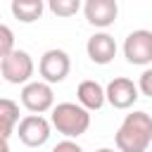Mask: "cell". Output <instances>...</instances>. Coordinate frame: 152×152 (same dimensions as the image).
I'll use <instances>...</instances> for the list:
<instances>
[{"label": "cell", "mask_w": 152, "mask_h": 152, "mask_svg": "<svg viewBox=\"0 0 152 152\" xmlns=\"http://www.w3.org/2000/svg\"><path fill=\"white\" fill-rule=\"evenodd\" d=\"M114 140L119 152H147L152 142V116L147 112L126 114Z\"/></svg>", "instance_id": "cell-1"}, {"label": "cell", "mask_w": 152, "mask_h": 152, "mask_svg": "<svg viewBox=\"0 0 152 152\" xmlns=\"http://www.w3.org/2000/svg\"><path fill=\"white\" fill-rule=\"evenodd\" d=\"M50 124L62 133L66 140L83 135L90 128V112L81 107L78 102H59L50 112Z\"/></svg>", "instance_id": "cell-2"}, {"label": "cell", "mask_w": 152, "mask_h": 152, "mask_svg": "<svg viewBox=\"0 0 152 152\" xmlns=\"http://www.w3.org/2000/svg\"><path fill=\"white\" fill-rule=\"evenodd\" d=\"M33 59H31V55L26 52V50H14L12 55H7V57H2L0 59V71H2V78L7 81V83H14V86H19V83H31V76H33Z\"/></svg>", "instance_id": "cell-3"}, {"label": "cell", "mask_w": 152, "mask_h": 152, "mask_svg": "<svg viewBox=\"0 0 152 152\" xmlns=\"http://www.w3.org/2000/svg\"><path fill=\"white\" fill-rule=\"evenodd\" d=\"M21 104L31 114H45L55 109V93L45 81H31L21 88Z\"/></svg>", "instance_id": "cell-4"}, {"label": "cell", "mask_w": 152, "mask_h": 152, "mask_svg": "<svg viewBox=\"0 0 152 152\" xmlns=\"http://www.w3.org/2000/svg\"><path fill=\"white\" fill-rule=\"evenodd\" d=\"M69 69H71V59L64 50L59 48H52V50H45L40 62H38V71L43 76L45 83H62L66 76H69Z\"/></svg>", "instance_id": "cell-5"}, {"label": "cell", "mask_w": 152, "mask_h": 152, "mask_svg": "<svg viewBox=\"0 0 152 152\" xmlns=\"http://www.w3.org/2000/svg\"><path fill=\"white\" fill-rule=\"evenodd\" d=\"M50 128H52V124L43 114H26L17 126V135L26 147H40L48 142Z\"/></svg>", "instance_id": "cell-6"}, {"label": "cell", "mask_w": 152, "mask_h": 152, "mask_svg": "<svg viewBox=\"0 0 152 152\" xmlns=\"http://www.w3.org/2000/svg\"><path fill=\"white\" fill-rule=\"evenodd\" d=\"M124 57L131 64L145 66L152 62V31L147 28H138L131 31L124 40Z\"/></svg>", "instance_id": "cell-7"}, {"label": "cell", "mask_w": 152, "mask_h": 152, "mask_svg": "<svg viewBox=\"0 0 152 152\" xmlns=\"http://www.w3.org/2000/svg\"><path fill=\"white\" fill-rule=\"evenodd\" d=\"M104 90H107V102H109L114 109H128V107H133V104L138 102V97H140L138 86H135L131 78H126V76L112 78Z\"/></svg>", "instance_id": "cell-8"}, {"label": "cell", "mask_w": 152, "mask_h": 152, "mask_svg": "<svg viewBox=\"0 0 152 152\" xmlns=\"http://www.w3.org/2000/svg\"><path fill=\"white\" fill-rule=\"evenodd\" d=\"M83 14H86L88 24H93L97 28H107L116 21L119 5H116V0H88L83 5Z\"/></svg>", "instance_id": "cell-9"}, {"label": "cell", "mask_w": 152, "mask_h": 152, "mask_svg": "<svg viewBox=\"0 0 152 152\" xmlns=\"http://www.w3.org/2000/svg\"><path fill=\"white\" fill-rule=\"evenodd\" d=\"M86 52H88L90 62H95V64H109L116 57V40L109 33H104V31L93 33L88 38V43H86Z\"/></svg>", "instance_id": "cell-10"}, {"label": "cell", "mask_w": 152, "mask_h": 152, "mask_svg": "<svg viewBox=\"0 0 152 152\" xmlns=\"http://www.w3.org/2000/svg\"><path fill=\"white\" fill-rule=\"evenodd\" d=\"M76 100L81 107H86L88 112H95L100 109L104 102H107V90L97 83V81H81L78 88H76Z\"/></svg>", "instance_id": "cell-11"}, {"label": "cell", "mask_w": 152, "mask_h": 152, "mask_svg": "<svg viewBox=\"0 0 152 152\" xmlns=\"http://www.w3.org/2000/svg\"><path fill=\"white\" fill-rule=\"evenodd\" d=\"M10 10L21 24H33L36 19H40L45 5H43V0H14L10 5Z\"/></svg>", "instance_id": "cell-12"}, {"label": "cell", "mask_w": 152, "mask_h": 152, "mask_svg": "<svg viewBox=\"0 0 152 152\" xmlns=\"http://www.w3.org/2000/svg\"><path fill=\"white\" fill-rule=\"evenodd\" d=\"M0 121H2V140H10L14 126H19V104L10 97L0 100Z\"/></svg>", "instance_id": "cell-13"}, {"label": "cell", "mask_w": 152, "mask_h": 152, "mask_svg": "<svg viewBox=\"0 0 152 152\" xmlns=\"http://www.w3.org/2000/svg\"><path fill=\"white\" fill-rule=\"evenodd\" d=\"M48 10L52 14H57V17H74L81 10V2L78 0H50Z\"/></svg>", "instance_id": "cell-14"}, {"label": "cell", "mask_w": 152, "mask_h": 152, "mask_svg": "<svg viewBox=\"0 0 152 152\" xmlns=\"http://www.w3.org/2000/svg\"><path fill=\"white\" fill-rule=\"evenodd\" d=\"M17 48H14V33H12V28L10 26H0V59L2 57H7V55H12Z\"/></svg>", "instance_id": "cell-15"}, {"label": "cell", "mask_w": 152, "mask_h": 152, "mask_svg": "<svg viewBox=\"0 0 152 152\" xmlns=\"http://www.w3.org/2000/svg\"><path fill=\"white\" fill-rule=\"evenodd\" d=\"M138 90L147 97H152V69H145L138 78Z\"/></svg>", "instance_id": "cell-16"}, {"label": "cell", "mask_w": 152, "mask_h": 152, "mask_svg": "<svg viewBox=\"0 0 152 152\" xmlns=\"http://www.w3.org/2000/svg\"><path fill=\"white\" fill-rule=\"evenodd\" d=\"M52 152H83V147L78 142H74V140H62V142H57L52 147Z\"/></svg>", "instance_id": "cell-17"}, {"label": "cell", "mask_w": 152, "mask_h": 152, "mask_svg": "<svg viewBox=\"0 0 152 152\" xmlns=\"http://www.w3.org/2000/svg\"><path fill=\"white\" fill-rule=\"evenodd\" d=\"M97 152H114V150H112V147H100Z\"/></svg>", "instance_id": "cell-18"}]
</instances>
